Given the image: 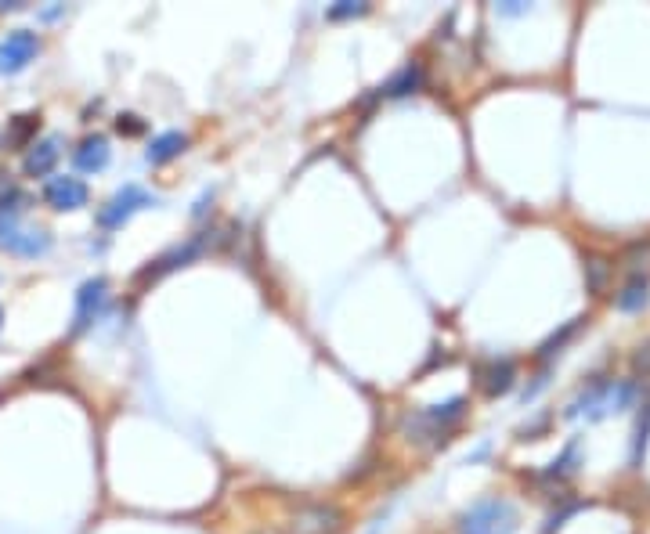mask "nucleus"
I'll use <instances>...</instances> for the list:
<instances>
[{"label":"nucleus","instance_id":"1","mask_svg":"<svg viewBox=\"0 0 650 534\" xmlns=\"http://www.w3.org/2000/svg\"><path fill=\"white\" fill-rule=\"evenodd\" d=\"M636 383L632 379H604L596 376L582 387V394L567 405V419H578V415H589V419H607L614 412H625V408L636 401Z\"/></svg>","mask_w":650,"mask_h":534},{"label":"nucleus","instance_id":"2","mask_svg":"<svg viewBox=\"0 0 650 534\" xmlns=\"http://www.w3.org/2000/svg\"><path fill=\"white\" fill-rule=\"evenodd\" d=\"M517 527H520L517 506L506 502V498L492 495L466 509V513L459 516L455 531L459 534H517Z\"/></svg>","mask_w":650,"mask_h":534},{"label":"nucleus","instance_id":"3","mask_svg":"<svg viewBox=\"0 0 650 534\" xmlns=\"http://www.w3.org/2000/svg\"><path fill=\"white\" fill-rule=\"evenodd\" d=\"M0 249H8L11 257H44L51 249V235L22 224L15 213H0Z\"/></svg>","mask_w":650,"mask_h":534},{"label":"nucleus","instance_id":"4","mask_svg":"<svg viewBox=\"0 0 650 534\" xmlns=\"http://www.w3.org/2000/svg\"><path fill=\"white\" fill-rule=\"evenodd\" d=\"M149 206H156V195L145 192L141 185H123L120 192L112 195L109 203L98 210V224H102L105 231H116V228H123L134 213L149 210Z\"/></svg>","mask_w":650,"mask_h":534},{"label":"nucleus","instance_id":"5","mask_svg":"<svg viewBox=\"0 0 650 534\" xmlns=\"http://www.w3.org/2000/svg\"><path fill=\"white\" fill-rule=\"evenodd\" d=\"M40 195H44V203L51 206V210H58V213L84 210L87 199H91L87 185L80 181V177H73V174H55V177H47L44 188H40Z\"/></svg>","mask_w":650,"mask_h":534},{"label":"nucleus","instance_id":"6","mask_svg":"<svg viewBox=\"0 0 650 534\" xmlns=\"http://www.w3.org/2000/svg\"><path fill=\"white\" fill-rule=\"evenodd\" d=\"M466 412V397H452L445 405H430V408H419L416 415L405 419L409 430H416L419 437H437V433H445L452 423H459Z\"/></svg>","mask_w":650,"mask_h":534},{"label":"nucleus","instance_id":"7","mask_svg":"<svg viewBox=\"0 0 650 534\" xmlns=\"http://www.w3.org/2000/svg\"><path fill=\"white\" fill-rule=\"evenodd\" d=\"M37 55H40L37 33H29V29H11L8 37L0 40V73L4 76L22 73Z\"/></svg>","mask_w":650,"mask_h":534},{"label":"nucleus","instance_id":"8","mask_svg":"<svg viewBox=\"0 0 650 534\" xmlns=\"http://www.w3.org/2000/svg\"><path fill=\"white\" fill-rule=\"evenodd\" d=\"M340 527H344V513L340 509L325 506V502H311V506L293 513L289 534H336Z\"/></svg>","mask_w":650,"mask_h":534},{"label":"nucleus","instance_id":"9","mask_svg":"<svg viewBox=\"0 0 650 534\" xmlns=\"http://www.w3.org/2000/svg\"><path fill=\"white\" fill-rule=\"evenodd\" d=\"M105 304H109V282H105V278H91V282H84L80 293H76L73 332L91 329V325L98 322V314L105 311Z\"/></svg>","mask_w":650,"mask_h":534},{"label":"nucleus","instance_id":"10","mask_svg":"<svg viewBox=\"0 0 650 534\" xmlns=\"http://www.w3.org/2000/svg\"><path fill=\"white\" fill-rule=\"evenodd\" d=\"M109 156H112V148L105 134H87V138L73 148V163H76V170H84V174L105 170V166H109Z\"/></svg>","mask_w":650,"mask_h":534},{"label":"nucleus","instance_id":"11","mask_svg":"<svg viewBox=\"0 0 650 534\" xmlns=\"http://www.w3.org/2000/svg\"><path fill=\"white\" fill-rule=\"evenodd\" d=\"M58 159H62V141H58V138H44V141H33V145H29L22 166H26L29 177H47L51 170H55Z\"/></svg>","mask_w":650,"mask_h":534},{"label":"nucleus","instance_id":"12","mask_svg":"<svg viewBox=\"0 0 650 534\" xmlns=\"http://www.w3.org/2000/svg\"><path fill=\"white\" fill-rule=\"evenodd\" d=\"M513 383H517V365H513L510 358H495L481 369V390L488 397L510 394Z\"/></svg>","mask_w":650,"mask_h":534},{"label":"nucleus","instance_id":"13","mask_svg":"<svg viewBox=\"0 0 650 534\" xmlns=\"http://www.w3.org/2000/svg\"><path fill=\"white\" fill-rule=\"evenodd\" d=\"M199 253H203V239L185 242V246H177V249H170V253H163L159 260H152V267H145V271H141V278H159V275H167V271H174V267H181V264H188V260H195Z\"/></svg>","mask_w":650,"mask_h":534},{"label":"nucleus","instance_id":"14","mask_svg":"<svg viewBox=\"0 0 650 534\" xmlns=\"http://www.w3.org/2000/svg\"><path fill=\"white\" fill-rule=\"evenodd\" d=\"M650 304V278H625V286L614 293V307L622 314H636Z\"/></svg>","mask_w":650,"mask_h":534},{"label":"nucleus","instance_id":"15","mask_svg":"<svg viewBox=\"0 0 650 534\" xmlns=\"http://www.w3.org/2000/svg\"><path fill=\"white\" fill-rule=\"evenodd\" d=\"M185 148H188V134H181V130H167V134L152 138V145H149V152H145V159H149L152 166H163V163H170V159L181 156Z\"/></svg>","mask_w":650,"mask_h":534},{"label":"nucleus","instance_id":"16","mask_svg":"<svg viewBox=\"0 0 650 534\" xmlns=\"http://www.w3.org/2000/svg\"><path fill=\"white\" fill-rule=\"evenodd\" d=\"M629 278H650V239H636L622 249L618 264Z\"/></svg>","mask_w":650,"mask_h":534},{"label":"nucleus","instance_id":"17","mask_svg":"<svg viewBox=\"0 0 650 534\" xmlns=\"http://www.w3.org/2000/svg\"><path fill=\"white\" fill-rule=\"evenodd\" d=\"M419 87H423V69H419L416 62H409L383 83V94H387V98H405V94H416Z\"/></svg>","mask_w":650,"mask_h":534},{"label":"nucleus","instance_id":"18","mask_svg":"<svg viewBox=\"0 0 650 534\" xmlns=\"http://www.w3.org/2000/svg\"><path fill=\"white\" fill-rule=\"evenodd\" d=\"M611 278H614V264L607 257L585 260V282H589V293L593 296H604L607 286H611Z\"/></svg>","mask_w":650,"mask_h":534},{"label":"nucleus","instance_id":"19","mask_svg":"<svg viewBox=\"0 0 650 534\" xmlns=\"http://www.w3.org/2000/svg\"><path fill=\"white\" fill-rule=\"evenodd\" d=\"M585 325H589V318H575V322H567L560 332H553V336H549V340L539 347V358H553V354H560V350H564L567 343L575 340V336L585 329Z\"/></svg>","mask_w":650,"mask_h":534},{"label":"nucleus","instance_id":"20","mask_svg":"<svg viewBox=\"0 0 650 534\" xmlns=\"http://www.w3.org/2000/svg\"><path fill=\"white\" fill-rule=\"evenodd\" d=\"M40 130V116H33V112H26V116H15V123H11V134H8V145L15 148H29L33 145V134Z\"/></svg>","mask_w":650,"mask_h":534},{"label":"nucleus","instance_id":"21","mask_svg":"<svg viewBox=\"0 0 650 534\" xmlns=\"http://www.w3.org/2000/svg\"><path fill=\"white\" fill-rule=\"evenodd\" d=\"M365 11H369V4H362V0H340L336 8L325 11V19H333V22H340V19H358V15H365Z\"/></svg>","mask_w":650,"mask_h":534},{"label":"nucleus","instance_id":"22","mask_svg":"<svg viewBox=\"0 0 650 534\" xmlns=\"http://www.w3.org/2000/svg\"><path fill=\"white\" fill-rule=\"evenodd\" d=\"M643 412H640V423H636V455H640V448L647 444V437H650V397L643 401Z\"/></svg>","mask_w":650,"mask_h":534},{"label":"nucleus","instance_id":"23","mask_svg":"<svg viewBox=\"0 0 650 534\" xmlns=\"http://www.w3.org/2000/svg\"><path fill=\"white\" fill-rule=\"evenodd\" d=\"M632 372H636V376H643V379H650V340L640 343V350L632 354Z\"/></svg>","mask_w":650,"mask_h":534},{"label":"nucleus","instance_id":"24","mask_svg":"<svg viewBox=\"0 0 650 534\" xmlns=\"http://www.w3.org/2000/svg\"><path fill=\"white\" fill-rule=\"evenodd\" d=\"M116 130H120V134H141L145 123H141L138 116H120V120H116Z\"/></svg>","mask_w":650,"mask_h":534},{"label":"nucleus","instance_id":"25","mask_svg":"<svg viewBox=\"0 0 650 534\" xmlns=\"http://www.w3.org/2000/svg\"><path fill=\"white\" fill-rule=\"evenodd\" d=\"M502 11H506V15H520V11H524V4H520V0H506V4H502Z\"/></svg>","mask_w":650,"mask_h":534},{"label":"nucleus","instance_id":"26","mask_svg":"<svg viewBox=\"0 0 650 534\" xmlns=\"http://www.w3.org/2000/svg\"><path fill=\"white\" fill-rule=\"evenodd\" d=\"M268 534H275V531H268Z\"/></svg>","mask_w":650,"mask_h":534}]
</instances>
